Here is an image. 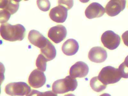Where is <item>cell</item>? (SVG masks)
<instances>
[{
	"instance_id": "16",
	"label": "cell",
	"mask_w": 128,
	"mask_h": 96,
	"mask_svg": "<svg viewBox=\"0 0 128 96\" xmlns=\"http://www.w3.org/2000/svg\"><path fill=\"white\" fill-rule=\"evenodd\" d=\"M42 54L43 55L48 62L53 60L56 57V51L54 46L49 40L43 48L40 49Z\"/></svg>"
},
{
	"instance_id": "27",
	"label": "cell",
	"mask_w": 128,
	"mask_h": 96,
	"mask_svg": "<svg viewBox=\"0 0 128 96\" xmlns=\"http://www.w3.org/2000/svg\"><path fill=\"white\" fill-rule=\"evenodd\" d=\"M100 96H111L110 94H107V93H104V94H101Z\"/></svg>"
},
{
	"instance_id": "8",
	"label": "cell",
	"mask_w": 128,
	"mask_h": 96,
	"mask_svg": "<svg viewBox=\"0 0 128 96\" xmlns=\"http://www.w3.org/2000/svg\"><path fill=\"white\" fill-rule=\"evenodd\" d=\"M46 81V76L44 72L38 69L33 70L28 78L29 84L34 88L42 87L45 84Z\"/></svg>"
},
{
	"instance_id": "11",
	"label": "cell",
	"mask_w": 128,
	"mask_h": 96,
	"mask_svg": "<svg viewBox=\"0 0 128 96\" xmlns=\"http://www.w3.org/2000/svg\"><path fill=\"white\" fill-rule=\"evenodd\" d=\"M88 58L91 61L96 63L104 62L108 56L106 50L100 46H95L90 50Z\"/></svg>"
},
{
	"instance_id": "17",
	"label": "cell",
	"mask_w": 128,
	"mask_h": 96,
	"mask_svg": "<svg viewBox=\"0 0 128 96\" xmlns=\"http://www.w3.org/2000/svg\"><path fill=\"white\" fill-rule=\"evenodd\" d=\"M90 85L92 90L97 92L102 91L106 88V86L99 80L98 76L92 78L90 82Z\"/></svg>"
},
{
	"instance_id": "24",
	"label": "cell",
	"mask_w": 128,
	"mask_h": 96,
	"mask_svg": "<svg viewBox=\"0 0 128 96\" xmlns=\"http://www.w3.org/2000/svg\"><path fill=\"white\" fill-rule=\"evenodd\" d=\"M42 92L37 90H32L26 96H41Z\"/></svg>"
},
{
	"instance_id": "7",
	"label": "cell",
	"mask_w": 128,
	"mask_h": 96,
	"mask_svg": "<svg viewBox=\"0 0 128 96\" xmlns=\"http://www.w3.org/2000/svg\"><path fill=\"white\" fill-rule=\"evenodd\" d=\"M126 1L113 0L108 2L105 7L106 12L109 16H117L126 7Z\"/></svg>"
},
{
	"instance_id": "21",
	"label": "cell",
	"mask_w": 128,
	"mask_h": 96,
	"mask_svg": "<svg viewBox=\"0 0 128 96\" xmlns=\"http://www.w3.org/2000/svg\"><path fill=\"white\" fill-rule=\"evenodd\" d=\"M121 77L124 78H128V67L124 62L121 64L118 68Z\"/></svg>"
},
{
	"instance_id": "9",
	"label": "cell",
	"mask_w": 128,
	"mask_h": 96,
	"mask_svg": "<svg viewBox=\"0 0 128 96\" xmlns=\"http://www.w3.org/2000/svg\"><path fill=\"white\" fill-rule=\"evenodd\" d=\"M68 9L61 4L52 8L49 13L52 20L57 23H63L66 21L68 16Z\"/></svg>"
},
{
	"instance_id": "19",
	"label": "cell",
	"mask_w": 128,
	"mask_h": 96,
	"mask_svg": "<svg viewBox=\"0 0 128 96\" xmlns=\"http://www.w3.org/2000/svg\"><path fill=\"white\" fill-rule=\"evenodd\" d=\"M38 7L44 12L48 11L50 7V3L49 0H37Z\"/></svg>"
},
{
	"instance_id": "5",
	"label": "cell",
	"mask_w": 128,
	"mask_h": 96,
	"mask_svg": "<svg viewBox=\"0 0 128 96\" xmlns=\"http://www.w3.org/2000/svg\"><path fill=\"white\" fill-rule=\"evenodd\" d=\"M101 41L104 46L110 50L116 49L120 42V36L112 30L105 32L101 36Z\"/></svg>"
},
{
	"instance_id": "18",
	"label": "cell",
	"mask_w": 128,
	"mask_h": 96,
	"mask_svg": "<svg viewBox=\"0 0 128 96\" xmlns=\"http://www.w3.org/2000/svg\"><path fill=\"white\" fill-rule=\"evenodd\" d=\"M48 62V60L42 54H40L36 59V65L39 70L42 72H44L46 70Z\"/></svg>"
},
{
	"instance_id": "23",
	"label": "cell",
	"mask_w": 128,
	"mask_h": 96,
	"mask_svg": "<svg viewBox=\"0 0 128 96\" xmlns=\"http://www.w3.org/2000/svg\"><path fill=\"white\" fill-rule=\"evenodd\" d=\"M122 38L124 44L128 46V30L126 31L122 34Z\"/></svg>"
},
{
	"instance_id": "15",
	"label": "cell",
	"mask_w": 128,
	"mask_h": 96,
	"mask_svg": "<svg viewBox=\"0 0 128 96\" xmlns=\"http://www.w3.org/2000/svg\"><path fill=\"white\" fill-rule=\"evenodd\" d=\"M20 1L11 0H0V8L8 12L11 15L16 13L19 8Z\"/></svg>"
},
{
	"instance_id": "6",
	"label": "cell",
	"mask_w": 128,
	"mask_h": 96,
	"mask_svg": "<svg viewBox=\"0 0 128 96\" xmlns=\"http://www.w3.org/2000/svg\"><path fill=\"white\" fill-rule=\"evenodd\" d=\"M67 30L62 25H58L52 27L48 32V36L56 44L60 43L66 38Z\"/></svg>"
},
{
	"instance_id": "14",
	"label": "cell",
	"mask_w": 128,
	"mask_h": 96,
	"mask_svg": "<svg viewBox=\"0 0 128 96\" xmlns=\"http://www.w3.org/2000/svg\"><path fill=\"white\" fill-rule=\"evenodd\" d=\"M79 45L76 40L70 39L65 41L62 46V50L63 53L68 56L75 54L78 51Z\"/></svg>"
},
{
	"instance_id": "4",
	"label": "cell",
	"mask_w": 128,
	"mask_h": 96,
	"mask_svg": "<svg viewBox=\"0 0 128 96\" xmlns=\"http://www.w3.org/2000/svg\"><path fill=\"white\" fill-rule=\"evenodd\" d=\"M7 94L12 96L27 95L31 91V88L24 82H11L8 84L5 88Z\"/></svg>"
},
{
	"instance_id": "3",
	"label": "cell",
	"mask_w": 128,
	"mask_h": 96,
	"mask_svg": "<svg viewBox=\"0 0 128 96\" xmlns=\"http://www.w3.org/2000/svg\"><path fill=\"white\" fill-rule=\"evenodd\" d=\"M98 77L99 80L106 86L118 82L122 77L118 69L110 66L102 68Z\"/></svg>"
},
{
	"instance_id": "20",
	"label": "cell",
	"mask_w": 128,
	"mask_h": 96,
	"mask_svg": "<svg viewBox=\"0 0 128 96\" xmlns=\"http://www.w3.org/2000/svg\"><path fill=\"white\" fill-rule=\"evenodd\" d=\"M11 14L6 10H0V21L1 24L6 23L11 17Z\"/></svg>"
},
{
	"instance_id": "26",
	"label": "cell",
	"mask_w": 128,
	"mask_h": 96,
	"mask_svg": "<svg viewBox=\"0 0 128 96\" xmlns=\"http://www.w3.org/2000/svg\"><path fill=\"white\" fill-rule=\"evenodd\" d=\"M124 64L128 67V55L126 57L124 61Z\"/></svg>"
},
{
	"instance_id": "13",
	"label": "cell",
	"mask_w": 128,
	"mask_h": 96,
	"mask_svg": "<svg viewBox=\"0 0 128 96\" xmlns=\"http://www.w3.org/2000/svg\"><path fill=\"white\" fill-rule=\"evenodd\" d=\"M28 39L32 44L40 49L43 48L49 40L39 32L35 30H32L30 32Z\"/></svg>"
},
{
	"instance_id": "10",
	"label": "cell",
	"mask_w": 128,
	"mask_h": 96,
	"mask_svg": "<svg viewBox=\"0 0 128 96\" xmlns=\"http://www.w3.org/2000/svg\"><path fill=\"white\" fill-rule=\"evenodd\" d=\"M88 65L82 61L76 62L70 68V75L73 78H83L85 77L89 72Z\"/></svg>"
},
{
	"instance_id": "12",
	"label": "cell",
	"mask_w": 128,
	"mask_h": 96,
	"mask_svg": "<svg viewBox=\"0 0 128 96\" xmlns=\"http://www.w3.org/2000/svg\"><path fill=\"white\" fill-rule=\"evenodd\" d=\"M105 12L104 8L101 4L97 2H93L86 8L85 15L88 18L91 19L101 17Z\"/></svg>"
},
{
	"instance_id": "2",
	"label": "cell",
	"mask_w": 128,
	"mask_h": 96,
	"mask_svg": "<svg viewBox=\"0 0 128 96\" xmlns=\"http://www.w3.org/2000/svg\"><path fill=\"white\" fill-rule=\"evenodd\" d=\"M78 85L76 79L68 76L64 78L55 81L52 85V90L56 94H65L68 92L74 91Z\"/></svg>"
},
{
	"instance_id": "1",
	"label": "cell",
	"mask_w": 128,
	"mask_h": 96,
	"mask_svg": "<svg viewBox=\"0 0 128 96\" xmlns=\"http://www.w3.org/2000/svg\"><path fill=\"white\" fill-rule=\"evenodd\" d=\"M0 33L3 39L11 42L21 41L26 34V29L20 24L12 25L9 23L1 24Z\"/></svg>"
},
{
	"instance_id": "25",
	"label": "cell",
	"mask_w": 128,
	"mask_h": 96,
	"mask_svg": "<svg viewBox=\"0 0 128 96\" xmlns=\"http://www.w3.org/2000/svg\"><path fill=\"white\" fill-rule=\"evenodd\" d=\"M42 96H58V95L52 91H48L42 92Z\"/></svg>"
},
{
	"instance_id": "28",
	"label": "cell",
	"mask_w": 128,
	"mask_h": 96,
	"mask_svg": "<svg viewBox=\"0 0 128 96\" xmlns=\"http://www.w3.org/2000/svg\"><path fill=\"white\" fill-rule=\"evenodd\" d=\"M64 96H76L75 95H74V94H66V95H64Z\"/></svg>"
},
{
	"instance_id": "22",
	"label": "cell",
	"mask_w": 128,
	"mask_h": 96,
	"mask_svg": "<svg viewBox=\"0 0 128 96\" xmlns=\"http://www.w3.org/2000/svg\"><path fill=\"white\" fill-rule=\"evenodd\" d=\"M73 0L64 1L59 0L58 1V4H61L66 7L68 10H70L74 4Z\"/></svg>"
}]
</instances>
